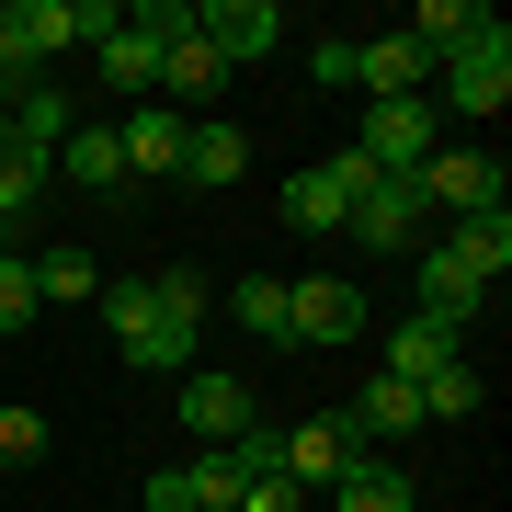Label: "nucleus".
Instances as JSON below:
<instances>
[{
  "label": "nucleus",
  "mask_w": 512,
  "mask_h": 512,
  "mask_svg": "<svg viewBox=\"0 0 512 512\" xmlns=\"http://www.w3.org/2000/svg\"><path fill=\"white\" fill-rule=\"evenodd\" d=\"M137 501H148V512H228V501H239V467L217 456V444H194V456H183V467H160Z\"/></svg>",
  "instance_id": "obj_12"
},
{
  "label": "nucleus",
  "mask_w": 512,
  "mask_h": 512,
  "mask_svg": "<svg viewBox=\"0 0 512 512\" xmlns=\"http://www.w3.org/2000/svg\"><path fill=\"white\" fill-rule=\"evenodd\" d=\"M501 103H512V23H501V12H478V35L444 57V103H433V114L478 126V114H501Z\"/></svg>",
  "instance_id": "obj_2"
},
{
  "label": "nucleus",
  "mask_w": 512,
  "mask_h": 512,
  "mask_svg": "<svg viewBox=\"0 0 512 512\" xmlns=\"http://www.w3.org/2000/svg\"><path fill=\"white\" fill-rule=\"evenodd\" d=\"M410 183H421V217H478V205H501V160H478V148H433Z\"/></svg>",
  "instance_id": "obj_8"
},
{
  "label": "nucleus",
  "mask_w": 512,
  "mask_h": 512,
  "mask_svg": "<svg viewBox=\"0 0 512 512\" xmlns=\"http://www.w3.org/2000/svg\"><path fill=\"white\" fill-rule=\"evenodd\" d=\"M410 285H421V319H444V330H467L478 308H490V285H478L456 251H444V228H433V239L410 251Z\"/></svg>",
  "instance_id": "obj_11"
},
{
  "label": "nucleus",
  "mask_w": 512,
  "mask_h": 512,
  "mask_svg": "<svg viewBox=\"0 0 512 512\" xmlns=\"http://www.w3.org/2000/svg\"><path fill=\"white\" fill-rule=\"evenodd\" d=\"M239 171H251V137H239L228 114H194V126H183V171H171V183H194V194H228Z\"/></svg>",
  "instance_id": "obj_15"
},
{
  "label": "nucleus",
  "mask_w": 512,
  "mask_h": 512,
  "mask_svg": "<svg viewBox=\"0 0 512 512\" xmlns=\"http://www.w3.org/2000/svg\"><path fill=\"white\" fill-rule=\"evenodd\" d=\"M376 330V296L353 285V274H308V285H285V342H365Z\"/></svg>",
  "instance_id": "obj_5"
},
{
  "label": "nucleus",
  "mask_w": 512,
  "mask_h": 512,
  "mask_svg": "<svg viewBox=\"0 0 512 512\" xmlns=\"http://www.w3.org/2000/svg\"><path fill=\"white\" fill-rule=\"evenodd\" d=\"M228 319L251 330V342H285V274H239L228 285Z\"/></svg>",
  "instance_id": "obj_25"
},
{
  "label": "nucleus",
  "mask_w": 512,
  "mask_h": 512,
  "mask_svg": "<svg viewBox=\"0 0 512 512\" xmlns=\"http://www.w3.org/2000/svg\"><path fill=\"white\" fill-rule=\"evenodd\" d=\"M114 23H126L114 0H12V12H0V35H12V57H23V69H46L57 46H103Z\"/></svg>",
  "instance_id": "obj_3"
},
{
  "label": "nucleus",
  "mask_w": 512,
  "mask_h": 512,
  "mask_svg": "<svg viewBox=\"0 0 512 512\" xmlns=\"http://www.w3.org/2000/svg\"><path fill=\"white\" fill-rule=\"evenodd\" d=\"M46 171H57V160H46V148H35V137L12 126V114H0V217H35Z\"/></svg>",
  "instance_id": "obj_20"
},
{
  "label": "nucleus",
  "mask_w": 512,
  "mask_h": 512,
  "mask_svg": "<svg viewBox=\"0 0 512 512\" xmlns=\"http://www.w3.org/2000/svg\"><path fill=\"white\" fill-rule=\"evenodd\" d=\"M217 92H228V57H217V46H205L194 23H183V35L160 46V92H148V103H171V114H205Z\"/></svg>",
  "instance_id": "obj_13"
},
{
  "label": "nucleus",
  "mask_w": 512,
  "mask_h": 512,
  "mask_svg": "<svg viewBox=\"0 0 512 512\" xmlns=\"http://www.w3.org/2000/svg\"><path fill=\"white\" fill-rule=\"evenodd\" d=\"M57 171H69L80 194H114V183H126V137H114V126H69V137H57Z\"/></svg>",
  "instance_id": "obj_19"
},
{
  "label": "nucleus",
  "mask_w": 512,
  "mask_h": 512,
  "mask_svg": "<svg viewBox=\"0 0 512 512\" xmlns=\"http://www.w3.org/2000/svg\"><path fill=\"white\" fill-rule=\"evenodd\" d=\"M456 353H467V330H444V319H399V330H387V365H376V376H399V387H433L444 365H456Z\"/></svg>",
  "instance_id": "obj_18"
},
{
  "label": "nucleus",
  "mask_w": 512,
  "mask_h": 512,
  "mask_svg": "<svg viewBox=\"0 0 512 512\" xmlns=\"http://www.w3.org/2000/svg\"><path fill=\"white\" fill-rule=\"evenodd\" d=\"M478 399H490V387H478V365L456 353V365H444L433 387H421V421H456V410H478Z\"/></svg>",
  "instance_id": "obj_29"
},
{
  "label": "nucleus",
  "mask_w": 512,
  "mask_h": 512,
  "mask_svg": "<svg viewBox=\"0 0 512 512\" xmlns=\"http://www.w3.org/2000/svg\"><path fill=\"white\" fill-rule=\"evenodd\" d=\"M353 239H365L376 262H399V251H421V239H433V217H421V183L410 171H376L365 194H353V217H342Z\"/></svg>",
  "instance_id": "obj_6"
},
{
  "label": "nucleus",
  "mask_w": 512,
  "mask_h": 512,
  "mask_svg": "<svg viewBox=\"0 0 512 512\" xmlns=\"http://www.w3.org/2000/svg\"><path fill=\"white\" fill-rule=\"evenodd\" d=\"M444 251H456L478 285H501V262H512V217H501V205H478V217H456V228H444Z\"/></svg>",
  "instance_id": "obj_21"
},
{
  "label": "nucleus",
  "mask_w": 512,
  "mask_h": 512,
  "mask_svg": "<svg viewBox=\"0 0 512 512\" xmlns=\"http://www.w3.org/2000/svg\"><path fill=\"white\" fill-rule=\"evenodd\" d=\"M251 421H262V410H251V387H239V376H217V365L183 376V433H194V444H239Z\"/></svg>",
  "instance_id": "obj_14"
},
{
  "label": "nucleus",
  "mask_w": 512,
  "mask_h": 512,
  "mask_svg": "<svg viewBox=\"0 0 512 512\" xmlns=\"http://www.w3.org/2000/svg\"><path fill=\"white\" fill-rule=\"evenodd\" d=\"M308 80H319V92H353V46L319 35V46H308Z\"/></svg>",
  "instance_id": "obj_30"
},
{
  "label": "nucleus",
  "mask_w": 512,
  "mask_h": 512,
  "mask_svg": "<svg viewBox=\"0 0 512 512\" xmlns=\"http://www.w3.org/2000/svg\"><path fill=\"white\" fill-rule=\"evenodd\" d=\"M46 444H57V433H46V410H23V399H0V467H35Z\"/></svg>",
  "instance_id": "obj_28"
},
{
  "label": "nucleus",
  "mask_w": 512,
  "mask_h": 512,
  "mask_svg": "<svg viewBox=\"0 0 512 512\" xmlns=\"http://www.w3.org/2000/svg\"><path fill=\"white\" fill-rule=\"evenodd\" d=\"M35 296H57V308H80V296H103V262L80 251V239H46V251H35Z\"/></svg>",
  "instance_id": "obj_22"
},
{
  "label": "nucleus",
  "mask_w": 512,
  "mask_h": 512,
  "mask_svg": "<svg viewBox=\"0 0 512 512\" xmlns=\"http://www.w3.org/2000/svg\"><path fill=\"white\" fill-rule=\"evenodd\" d=\"M194 35L217 46L228 69H251V57L285 46V12H274V0H194Z\"/></svg>",
  "instance_id": "obj_10"
},
{
  "label": "nucleus",
  "mask_w": 512,
  "mask_h": 512,
  "mask_svg": "<svg viewBox=\"0 0 512 512\" xmlns=\"http://www.w3.org/2000/svg\"><path fill=\"white\" fill-rule=\"evenodd\" d=\"M296 501H308V490H296V478H251V490H239L228 512H296Z\"/></svg>",
  "instance_id": "obj_31"
},
{
  "label": "nucleus",
  "mask_w": 512,
  "mask_h": 512,
  "mask_svg": "<svg viewBox=\"0 0 512 512\" xmlns=\"http://www.w3.org/2000/svg\"><path fill=\"white\" fill-rule=\"evenodd\" d=\"M274 433H285V478H296V490H330V478H342L353 456H365V433H353L342 410H308V421H274Z\"/></svg>",
  "instance_id": "obj_9"
},
{
  "label": "nucleus",
  "mask_w": 512,
  "mask_h": 512,
  "mask_svg": "<svg viewBox=\"0 0 512 512\" xmlns=\"http://www.w3.org/2000/svg\"><path fill=\"white\" fill-rule=\"evenodd\" d=\"M353 92L410 103V92H433V57H421L410 35H365V46H353Z\"/></svg>",
  "instance_id": "obj_17"
},
{
  "label": "nucleus",
  "mask_w": 512,
  "mask_h": 512,
  "mask_svg": "<svg viewBox=\"0 0 512 512\" xmlns=\"http://www.w3.org/2000/svg\"><path fill=\"white\" fill-rule=\"evenodd\" d=\"M183 126H194V114H171V103H137L126 126H114V137H126V183H171V171H183Z\"/></svg>",
  "instance_id": "obj_16"
},
{
  "label": "nucleus",
  "mask_w": 512,
  "mask_h": 512,
  "mask_svg": "<svg viewBox=\"0 0 512 512\" xmlns=\"http://www.w3.org/2000/svg\"><path fill=\"white\" fill-rule=\"evenodd\" d=\"M285 228H296V239H319V228H342V183H330L319 160H308V171H296V183H285Z\"/></svg>",
  "instance_id": "obj_26"
},
{
  "label": "nucleus",
  "mask_w": 512,
  "mask_h": 512,
  "mask_svg": "<svg viewBox=\"0 0 512 512\" xmlns=\"http://www.w3.org/2000/svg\"><path fill=\"white\" fill-rule=\"evenodd\" d=\"M103 330L137 376H194V342H205V319L171 308L160 285H103Z\"/></svg>",
  "instance_id": "obj_1"
},
{
  "label": "nucleus",
  "mask_w": 512,
  "mask_h": 512,
  "mask_svg": "<svg viewBox=\"0 0 512 512\" xmlns=\"http://www.w3.org/2000/svg\"><path fill=\"white\" fill-rule=\"evenodd\" d=\"M330 501H342V512H410V490H399V467H387L376 444H365V456H353L342 478H330Z\"/></svg>",
  "instance_id": "obj_23"
},
{
  "label": "nucleus",
  "mask_w": 512,
  "mask_h": 512,
  "mask_svg": "<svg viewBox=\"0 0 512 512\" xmlns=\"http://www.w3.org/2000/svg\"><path fill=\"white\" fill-rule=\"evenodd\" d=\"M12 126H23V137H35V148H46V160H57V137H69V126H80V114H69V92H57V80L35 69V80H23V103H12Z\"/></svg>",
  "instance_id": "obj_24"
},
{
  "label": "nucleus",
  "mask_w": 512,
  "mask_h": 512,
  "mask_svg": "<svg viewBox=\"0 0 512 512\" xmlns=\"http://www.w3.org/2000/svg\"><path fill=\"white\" fill-rule=\"evenodd\" d=\"M23 80H35V69H23V57H12V35H0V114L23 103Z\"/></svg>",
  "instance_id": "obj_32"
},
{
  "label": "nucleus",
  "mask_w": 512,
  "mask_h": 512,
  "mask_svg": "<svg viewBox=\"0 0 512 512\" xmlns=\"http://www.w3.org/2000/svg\"><path fill=\"white\" fill-rule=\"evenodd\" d=\"M183 23H194L183 0H148V12H126V23H114V35L92 46V57H103V80H114L126 103H148V92H160V46L183 35Z\"/></svg>",
  "instance_id": "obj_4"
},
{
  "label": "nucleus",
  "mask_w": 512,
  "mask_h": 512,
  "mask_svg": "<svg viewBox=\"0 0 512 512\" xmlns=\"http://www.w3.org/2000/svg\"><path fill=\"white\" fill-rule=\"evenodd\" d=\"M35 251H0V342H12V330H35Z\"/></svg>",
  "instance_id": "obj_27"
},
{
  "label": "nucleus",
  "mask_w": 512,
  "mask_h": 512,
  "mask_svg": "<svg viewBox=\"0 0 512 512\" xmlns=\"http://www.w3.org/2000/svg\"><path fill=\"white\" fill-rule=\"evenodd\" d=\"M353 148H365V171H421V160L444 148V114H433V92H410V103H365Z\"/></svg>",
  "instance_id": "obj_7"
}]
</instances>
